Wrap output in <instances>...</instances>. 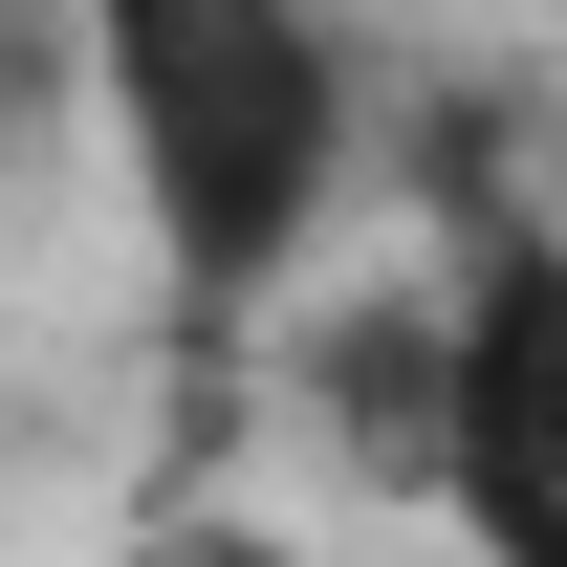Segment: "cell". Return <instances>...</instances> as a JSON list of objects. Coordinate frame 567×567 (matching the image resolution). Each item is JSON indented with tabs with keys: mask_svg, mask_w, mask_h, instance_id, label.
Masks as SVG:
<instances>
[{
	"mask_svg": "<svg viewBox=\"0 0 567 567\" xmlns=\"http://www.w3.org/2000/svg\"><path fill=\"white\" fill-rule=\"evenodd\" d=\"M87 110L197 328H262L350 197V44L306 0H87Z\"/></svg>",
	"mask_w": 567,
	"mask_h": 567,
	"instance_id": "obj_1",
	"label": "cell"
},
{
	"mask_svg": "<svg viewBox=\"0 0 567 567\" xmlns=\"http://www.w3.org/2000/svg\"><path fill=\"white\" fill-rule=\"evenodd\" d=\"M436 524L567 567V218H481L436 262Z\"/></svg>",
	"mask_w": 567,
	"mask_h": 567,
	"instance_id": "obj_2",
	"label": "cell"
}]
</instances>
